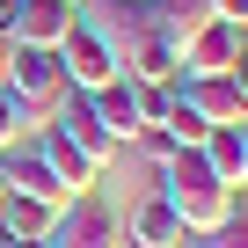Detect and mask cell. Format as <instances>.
I'll return each instance as SVG.
<instances>
[{
	"label": "cell",
	"instance_id": "cell-20",
	"mask_svg": "<svg viewBox=\"0 0 248 248\" xmlns=\"http://www.w3.org/2000/svg\"><path fill=\"white\" fill-rule=\"evenodd\" d=\"M15 51H22V44H15L8 30H0V73H8V66H15Z\"/></svg>",
	"mask_w": 248,
	"mask_h": 248
},
{
	"label": "cell",
	"instance_id": "cell-13",
	"mask_svg": "<svg viewBox=\"0 0 248 248\" xmlns=\"http://www.w3.org/2000/svg\"><path fill=\"white\" fill-rule=\"evenodd\" d=\"M37 154H44V168H51V175L66 183V197H80V190H95V175H102V168H95V161H88L80 146H66V139L51 132V124H44V139H37Z\"/></svg>",
	"mask_w": 248,
	"mask_h": 248
},
{
	"label": "cell",
	"instance_id": "cell-17",
	"mask_svg": "<svg viewBox=\"0 0 248 248\" xmlns=\"http://www.w3.org/2000/svg\"><path fill=\"white\" fill-rule=\"evenodd\" d=\"M15 139H22V109H15L8 88H0V154H15Z\"/></svg>",
	"mask_w": 248,
	"mask_h": 248
},
{
	"label": "cell",
	"instance_id": "cell-3",
	"mask_svg": "<svg viewBox=\"0 0 248 248\" xmlns=\"http://www.w3.org/2000/svg\"><path fill=\"white\" fill-rule=\"evenodd\" d=\"M59 66H66V88L73 95H95V88H109L124 66H117V51H109V37L95 30V22H73V37L59 44Z\"/></svg>",
	"mask_w": 248,
	"mask_h": 248
},
{
	"label": "cell",
	"instance_id": "cell-8",
	"mask_svg": "<svg viewBox=\"0 0 248 248\" xmlns=\"http://www.w3.org/2000/svg\"><path fill=\"white\" fill-rule=\"evenodd\" d=\"M51 132H59L66 146H80V154H88L95 168H109V161L124 154V146H117V139L102 132V124H95V109H88V95H66V102H59V117H51Z\"/></svg>",
	"mask_w": 248,
	"mask_h": 248
},
{
	"label": "cell",
	"instance_id": "cell-21",
	"mask_svg": "<svg viewBox=\"0 0 248 248\" xmlns=\"http://www.w3.org/2000/svg\"><path fill=\"white\" fill-rule=\"evenodd\" d=\"M241 183H248V124H241Z\"/></svg>",
	"mask_w": 248,
	"mask_h": 248
},
{
	"label": "cell",
	"instance_id": "cell-16",
	"mask_svg": "<svg viewBox=\"0 0 248 248\" xmlns=\"http://www.w3.org/2000/svg\"><path fill=\"white\" fill-rule=\"evenodd\" d=\"M190 248H248V212H226L212 233H197Z\"/></svg>",
	"mask_w": 248,
	"mask_h": 248
},
{
	"label": "cell",
	"instance_id": "cell-4",
	"mask_svg": "<svg viewBox=\"0 0 248 248\" xmlns=\"http://www.w3.org/2000/svg\"><path fill=\"white\" fill-rule=\"evenodd\" d=\"M51 248H124V219H117V212H109L95 190H80V197L59 212Z\"/></svg>",
	"mask_w": 248,
	"mask_h": 248
},
{
	"label": "cell",
	"instance_id": "cell-24",
	"mask_svg": "<svg viewBox=\"0 0 248 248\" xmlns=\"http://www.w3.org/2000/svg\"><path fill=\"white\" fill-rule=\"evenodd\" d=\"M0 248H8V233H0Z\"/></svg>",
	"mask_w": 248,
	"mask_h": 248
},
{
	"label": "cell",
	"instance_id": "cell-6",
	"mask_svg": "<svg viewBox=\"0 0 248 248\" xmlns=\"http://www.w3.org/2000/svg\"><path fill=\"white\" fill-rule=\"evenodd\" d=\"M233 59H241V30L233 22H204L183 51H175V66H183V80H204V73H233Z\"/></svg>",
	"mask_w": 248,
	"mask_h": 248
},
{
	"label": "cell",
	"instance_id": "cell-11",
	"mask_svg": "<svg viewBox=\"0 0 248 248\" xmlns=\"http://www.w3.org/2000/svg\"><path fill=\"white\" fill-rule=\"evenodd\" d=\"M117 66H124V80H183V66H175V51L161 44V30L117 44Z\"/></svg>",
	"mask_w": 248,
	"mask_h": 248
},
{
	"label": "cell",
	"instance_id": "cell-2",
	"mask_svg": "<svg viewBox=\"0 0 248 248\" xmlns=\"http://www.w3.org/2000/svg\"><path fill=\"white\" fill-rule=\"evenodd\" d=\"M0 88L15 95L22 124H51V117H59V102L73 95V88H66V66H59V51H15V66L0 73Z\"/></svg>",
	"mask_w": 248,
	"mask_h": 248
},
{
	"label": "cell",
	"instance_id": "cell-15",
	"mask_svg": "<svg viewBox=\"0 0 248 248\" xmlns=\"http://www.w3.org/2000/svg\"><path fill=\"white\" fill-rule=\"evenodd\" d=\"M197 154H204V168H212L226 190H241V124H212Z\"/></svg>",
	"mask_w": 248,
	"mask_h": 248
},
{
	"label": "cell",
	"instance_id": "cell-9",
	"mask_svg": "<svg viewBox=\"0 0 248 248\" xmlns=\"http://www.w3.org/2000/svg\"><path fill=\"white\" fill-rule=\"evenodd\" d=\"M88 109H95V124H102V132L117 139V146H139V132H146V117H139V88L132 80H109V88H95L88 95Z\"/></svg>",
	"mask_w": 248,
	"mask_h": 248
},
{
	"label": "cell",
	"instance_id": "cell-1",
	"mask_svg": "<svg viewBox=\"0 0 248 248\" xmlns=\"http://www.w3.org/2000/svg\"><path fill=\"white\" fill-rule=\"evenodd\" d=\"M154 183H161L154 197H161V204H168V212L183 219V233H190V241H197V233H212V226H219V219L233 212V190H226V183H219V175L204 168V154H197V146L168 154V161L154 168Z\"/></svg>",
	"mask_w": 248,
	"mask_h": 248
},
{
	"label": "cell",
	"instance_id": "cell-25",
	"mask_svg": "<svg viewBox=\"0 0 248 248\" xmlns=\"http://www.w3.org/2000/svg\"><path fill=\"white\" fill-rule=\"evenodd\" d=\"M73 8H88V0H73Z\"/></svg>",
	"mask_w": 248,
	"mask_h": 248
},
{
	"label": "cell",
	"instance_id": "cell-14",
	"mask_svg": "<svg viewBox=\"0 0 248 248\" xmlns=\"http://www.w3.org/2000/svg\"><path fill=\"white\" fill-rule=\"evenodd\" d=\"M51 226H59L51 204H37V197H8V190H0V233H8V241H51Z\"/></svg>",
	"mask_w": 248,
	"mask_h": 248
},
{
	"label": "cell",
	"instance_id": "cell-10",
	"mask_svg": "<svg viewBox=\"0 0 248 248\" xmlns=\"http://www.w3.org/2000/svg\"><path fill=\"white\" fill-rule=\"evenodd\" d=\"M175 95H183V102H190V109H197L204 124H248V102H241V88H233L226 73H204V80H183Z\"/></svg>",
	"mask_w": 248,
	"mask_h": 248
},
{
	"label": "cell",
	"instance_id": "cell-23",
	"mask_svg": "<svg viewBox=\"0 0 248 248\" xmlns=\"http://www.w3.org/2000/svg\"><path fill=\"white\" fill-rule=\"evenodd\" d=\"M8 248H51V241H8Z\"/></svg>",
	"mask_w": 248,
	"mask_h": 248
},
{
	"label": "cell",
	"instance_id": "cell-5",
	"mask_svg": "<svg viewBox=\"0 0 248 248\" xmlns=\"http://www.w3.org/2000/svg\"><path fill=\"white\" fill-rule=\"evenodd\" d=\"M73 22H80V8H73V0H15L8 37H15L22 51H59V44L73 37Z\"/></svg>",
	"mask_w": 248,
	"mask_h": 248
},
{
	"label": "cell",
	"instance_id": "cell-22",
	"mask_svg": "<svg viewBox=\"0 0 248 248\" xmlns=\"http://www.w3.org/2000/svg\"><path fill=\"white\" fill-rule=\"evenodd\" d=\"M8 15H15V0H0V30H8Z\"/></svg>",
	"mask_w": 248,
	"mask_h": 248
},
{
	"label": "cell",
	"instance_id": "cell-26",
	"mask_svg": "<svg viewBox=\"0 0 248 248\" xmlns=\"http://www.w3.org/2000/svg\"><path fill=\"white\" fill-rule=\"evenodd\" d=\"M183 248H190V241H183Z\"/></svg>",
	"mask_w": 248,
	"mask_h": 248
},
{
	"label": "cell",
	"instance_id": "cell-12",
	"mask_svg": "<svg viewBox=\"0 0 248 248\" xmlns=\"http://www.w3.org/2000/svg\"><path fill=\"white\" fill-rule=\"evenodd\" d=\"M190 233H183V219L161 204V197H146L132 219H124V248H183Z\"/></svg>",
	"mask_w": 248,
	"mask_h": 248
},
{
	"label": "cell",
	"instance_id": "cell-7",
	"mask_svg": "<svg viewBox=\"0 0 248 248\" xmlns=\"http://www.w3.org/2000/svg\"><path fill=\"white\" fill-rule=\"evenodd\" d=\"M0 190L8 197H37V204H51V212H66L73 197H66V183L44 168V154L30 146V154H0Z\"/></svg>",
	"mask_w": 248,
	"mask_h": 248
},
{
	"label": "cell",
	"instance_id": "cell-18",
	"mask_svg": "<svg viewBox=\"0 0 248 248\" xmlns=\"http://www.w3.org/2000/svg\"><path fill=\"white\" fill-rule=\"evenodd\" d=\"M212 15H219V22H233V30L248 37V0H212Z\"/></svg>",
	"mask_w": 248,
	"mask_h": 248
},
{
	"label": "cell",
	"instance_id": "cell-19",
	"mask_svg": "<svg viewBox=\"0 0 248 248\" xmlns=\"http://www.w3.org/2000/svg\"><path fill=\"white\" fill-rule=\"evenodd\" d=\"M233 88H241V102H248V37H241V59H233V73H226Z\"/></svg>",
	"mask_w": 248,
	"mask_h": 248
}]
</instances>
